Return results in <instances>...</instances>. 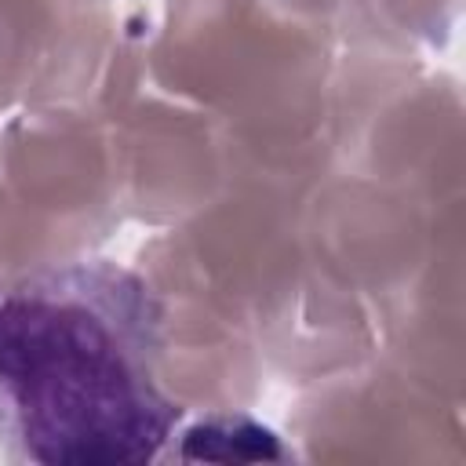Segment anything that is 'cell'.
<instances>
[{
	"mask_svg": "<svg viewBox=\"0 0 466 466\" xmlns=\"http://www.w3.org/2000/svg\"><path fill=\"white\" fill-rule=\"evenodd\" d=\"M178 459L186 462H258L280 459V441L273 430L248 415H211L182 430Z\"/></svg>",
	"mask_w": 466,
	"mask_h": 466,
	"instance_id": "cell-2",
	"label": "cell"
},
{
	"mask_svg": "<svg viewBox=\"0 0 466 466\" xmlns=\"http://www.w3.org/2000/svg\"><path fill=\"white\" fill-rule=\"evenodd\" d=\"M160 302L113 262L0 280V444L40 466H135L171 441Z\"/></svg>",
	"mask_w": 466,
	"mask_h": 466,
	"instance_id": "cell-1",
	"label": "cell"
}]
</instances>
